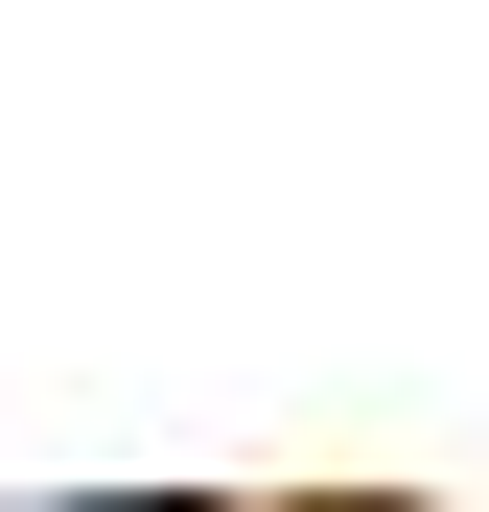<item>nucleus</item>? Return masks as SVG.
<instances>
[{
  "label": "nucleus",
  "instance_id": "nucleus-1",
  "mask_svg": "<svg viewBox=\"0 0 489 512\" xmlns=\"http://www.w3.org/2000/svg\"><path fill=\"white\" fill-rule=\"evenodd\" d=\"M94 512H187V489H94Z\"/></svg>",
  "mask_w": 489,
  "mask_h": 512
}]
</instances>
